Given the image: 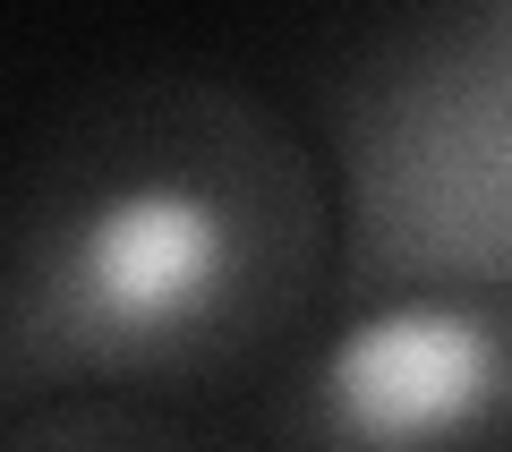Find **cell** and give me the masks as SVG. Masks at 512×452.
Segmentation results:
<instances>
[{
    "instance_id": "6da1fadb",
    "label": "cell",
    "mask_w": 512,
    "mask_h": 452,
    "mask_svg": "<svg viewBox=\"0 0 512 452\" xmlns=\"http://www.w3.org/2000/svg\"><path fill=\"white\" fill-rule=\"evenodd\" d=\"M222 282H231V214L188 180H137L69 231L52 265V316L94 350H128L197 325Z\"/></svg>"
},
{
    "instance_id": "7a4b0ae2",
    "label": "cell",
    "mask_w": 512,
    "mask_h": 452,
    "mask_svg": "<svg viewBox=\"0 0 512 452\" xmlns=\"http://www.w3.org/2000/svg\"><path fill=\"white\" fill-rule=\"evenodd\" d=\"M325 393H333V418L367 444L461 435L504 393V342L461 308H393L333 342Z\"/></svg>"
}]
</instances>
